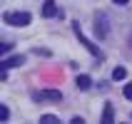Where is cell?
Returning a JSON list of instances; mask_svg holds the SVG:
<instances>
[{
  "label": "cell",
  "mask_w": 132,
  "mask_h": 124,
  "mask_svg": "<svg viewBox=\"0 0 132 124\" xmlns=\"http://www.w3.org/2000/svg\"><path fill=\"white\" fill-rule=\"evenodd\" d=\"M72 30H75V35H77V40H80V42L85 45V47H87V50L92 52L95 57H100V55H102V52H100V47H97L95 42H90L87 37H85V35H82V32H80V25H77V22H72Z\"/></svg>",
  "instance_id": "cell-4"
},
{
  "label": "cell",
  "mask_w": 132,
  "mask_h": 124,
  "mask_svg": "<svg viewBox=\"0 0 132 124\" xmlns=\"http://www.w3.org/2000/svg\"><path fill=\"white\" fill-rule=\"evenodd\" d=\"M122 92H125L127 99H132V82H130V84H125V89H122Z\"/></svg>",
  "instance_id": "cell-12"
},
{
  "label": "cell",
  "mask_w": 132,
  "mask_h": 124,
  "mask_svg": "<svg viewBox=\"0 0 132 124\" xmlns=\"http://www.w3.org/2000/svg\"><path fill=\"white\" fill-rule=\"evenodd\" d=\"M102 122H105V124H112V122H115V109H112V104H110V102L105 104V112H102Z\"/></svg>",
  "instance_id": "cell-7"
},
{
  "label": "cell",
  "mask_w": 132,
  "mask_h": 124,
  "mask_svg": "<svg viewBox=\"0 0 132 124\" xmlns=\"http://www.w3.org/2000/svg\"><path fill=\"white\" fill-rule=\"evenodd\" d=\"M20 65H22V57H20V55H15V57H7L5 62H3V67H0V77L5 80V72H7V70H13V67H20Z\"/></svg>",
  "instance_id": "cell-5"
},
{
  "label": "cell",
  "mask_w": 132,
  "mask_h": 124,
  "mask_svg": "<svg viewBox=\"0 0 132 124\" xmlns=\"http://www.w3.org/2000/svg\"><path fill=\"white\" fill-rule=\"evenodd\" d=\"M32 99H35V102H60V99H62V92H55V89L32 92Z\"/></svg>",
  "instance_id": "cell-2"
},
{
  "label": "cell",
  "mask_w": 132,
  "mask_h": 124,
  "mask_svg": "<svg viewBox=\"0 0 132 124\" xmlns=\"http://www.w3.org/2000/svg\"><path fill=\"white\" fill-rule=\"evenodd\" d=\"M55 15H57L55 0H45V3H43V17H55Z\"/></svg>",
  "instance_id": "cell-6"
},
{
  "label": "cell",
  "mask_w": 132,
  "mask_h": 124,
  "mask_svg": "<svg viewBox=\"0 0 132 124\" xmlns=\"http://www.w3.org/2000/svg\"><path fill=\"white\" fill-rule=\"evenodd\" d=\"M30 13H5V22L7 25H15V27H25V25H30Z\"/></svg>",
  "instance_id": "cell-1"
},
{
  "label": "cell",
  "mask_w": 132,
  "mask_h": 124,
  "mask_svg": "<svg viewBox=\"0 0 132 124\" xmlns=\"http://www.w3.org/2000/svg\"><path fill=\"white\" fill-rule=\"evenodd\" d=\"M7 117H10V109L7 107H0V122H7Z\"/></svg>",
  "instance_id": "cell-11"
},
{
  "label": "cell",
  "mask_w": 132,
  "mask_h": 124,
  "mask_svg": "<svg viewBox=\"0 0 132 124\" xmlns=\"http://www.w3.org/2000/svg\"><path fill=\"white\" fill-rule=\"evenodd\" d=\"M112 3H117V5H127L130 0H112Z\"/></svg>",
  "instance_id": "cell-13"
},
{
  "label": "cell",
  "mask_w": 132,
  "mask_h": 124,
  "mask_svg": "<svg viewBox=\"0 0 132 124\" xmlns=\"http://www.w3.org/2000/svg\"><path fill=\"white\" fill-rule=\"evenodd\" d=\"M125 77H127V70H125V67H122V65L112 70V80H115V82H122V80H125Z\"/></svg>",
  "instance_id": "cell-8"
},
{
  "label": "cell",
  "mask_w": 132,
  "mask_h": 124,
  "mask_svg": "<svg viewBox=\"0 0 132 124\" xmlns=\"http://www.w3.org/2000/svg\"><path fill=\"white\" fill-rule=\"evenodd\" d=\"M40 124H60V119L55 117V114H43V117H40Z\"/></svg>",
  "instance_id": "cell-10"
},
{
  "label": "cell",
  "mask_w": 132,
  "mask_h": 124,
  "mask_svg": "<svg viewBox=\"0 0 132 124\" xmlns=\"http://www.w3.org/2000/svg\"><path fill=\"white\" fill-rule=\"evenodd\" d=\"M107 32H110L107 15H105V13H97V17H95V35L97 37H107Z\"/></svg>",
  "instance_id": "cell-3"
},
{
  "label": "cell",
  "mask_w": 132,
  "mask_h": 124,
  "mask_svg": "<svg viewBox=\"0 0 132 124\" xmlns=\"http://www.w3.org/2000/svg\"><path fill=\"white\" fill-rule=\"evenodd\" d=\"M77 87L80 89H90L92 87V80H90L87 74H80V77H77Z\"/></svg>",
  "instance_id": "cell-9"
}]
</instances>
